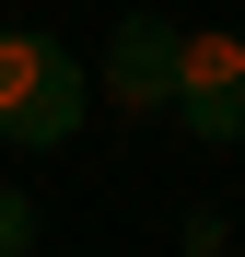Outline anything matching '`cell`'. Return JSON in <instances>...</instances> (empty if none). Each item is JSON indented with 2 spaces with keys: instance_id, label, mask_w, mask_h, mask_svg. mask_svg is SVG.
<instances>
[{
  "instance_id": "5",
  "label": "cell",
  "mask_w": 245,
  "mask_h": 257,
  "mask_svg": "<svg viewBox=\"0 0 245 257\" xmlns=\"http://www.w3.org/2000/svg\"><path fill=\"white\" fill-rule=\"evenodd\" d=\"M175 245H187V257H222V245H233V222H222V210H187V222H175Z\"/></svg>"
},
{
  "instance_id": "2",
  "label": "cell",
  "mask_w": 245,
  "mask_h": 257,
  "mask_svg": "<svg viewBox=\"0 0 245 257\" xmlns=\"http://www.w3.org/2000/svg\"><path fill=\"white\" fill-rule=\"evenodd\" d=\"M175 70H187V24H163V12H117L105 59H94V94H105L117 117H175Z\"/></svg>"
},
{
  "instance_id": "1",
  "label": "cell",
  "mask_w": 245,
  "mask_h": 257,
  "mask_svg": "<svg viewBox=\"0 0 245 257\" xmlns=\"http://www.w3.org/2000/svg\"><path fill=\"white\" fill-rule=\"evenodd\" d=\"M82 117H94V70L59 35L0 24V141L12 152H59V141H82Z\"/></svg>"
},
{
  "instance_id": "4",
  "label": "cell",
  "mask_w": 245,
  "mask_h": 257,
  "mask_svg": "<svg viewBox=\"0 0 245 257\" xmlns=\"http://www.w3.org/2000/svg\"><path fill=\"white\" fill-rule=\"evenodd\" d=\"M0 257H35V199L0 187Z\"/></svg>"
},
{
  "instance_id": "3",
  "label": "cell",
  "mask_w": 245,
  "mask_h": 257,
  "mask_svg": "<svg viewBox=\"0 0 245 257\" xmlns=\"http://www.w3.org/2000/svg\"><path fill=\"white\" fill-rule=\"evenodd\" d=\"M175 117H187V141H210L233 152L245 141V35H187V70H175Z\"/></svg>"
}]
</instances>
